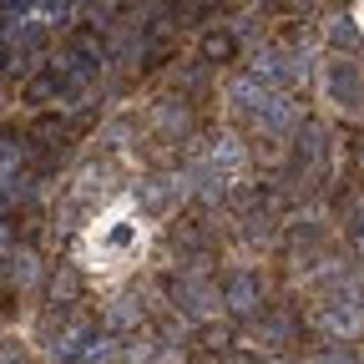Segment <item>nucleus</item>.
Segmentation results:
<instances>
[{
	"instance_id": "f257e3e1",
	"label": "nucleus",
	"mask_w": 364,
	"mask_h": 364,
	"mask_svg": "<svg viewBox=\"0 0 364 364\" xmlns=\"http://www.w3.org/2000/svg\"><path fill=\"white\" fill-rule=\"evenodd\" d=\"M142 243H147V223L132 213V203H112L81 233V263L97 268V273H107V268L132 263L136 253H142Z\"/></svg>"
},
{
	"instance_id": "f03ea898",
	"label": "nucleus",
	"mask_w": 364,
	"mask_h": 364,
	"mask_svg": "<svg viewBox=\"0 0 364 364\" xmlns=\"http://www.w3.org/2000/svg\"><path fill=\"white\" fill-rule=\"evenodd\" d=\"M354 21H359V31H364V0H359V6H354Z\"/></svg>"
}]
</instances>
